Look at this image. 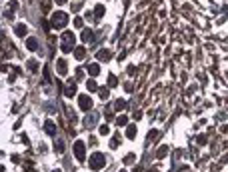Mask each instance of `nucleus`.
I'll return each mask as SVG.
<instances>
[{
    "mask_svg": "<svg viewBox=\"0 0 228 172\" xmlns=\"http://www.w3.org/2000/svg\"><path fill=\"white\" fill-rule=\"evenodd\" d=\"M132 160H134V154H128V156L124 158V162H126V164H130V162H132Z\"/></svg>",
    "mask_w": 228,
    "mask_h": 172,
    "instance_id": "obj_31",
    "label": "nucleus"
},
{
    "mask_svg": "<svg viewBox=\"0 0 228 172\" xmlns=\"http://www.w3.org/2000/svg\"><path fill=\"white\" fill-rule=\"evenodd\" d=\"M118 144H120V134H116V136L110 140V148H118Z\"/></svg>",
    "mask_w": 228,
    "mask_h": 172,
    "instance_id": "obj_20",
    "label": "nucleus"
},
{
    "mask_svg": "<svg viewBox=\"0 0 228 172\" xmlns=\"http://www.w3.org/2000/svg\"><path fill=\"white\" fill-rule=\"evenodd\" d=\"M44 130H46V134L54 136V134H56V124H54L52 120H46V122H44Z\"/></svg>",
    "mask_w": 228,
    "mask_h": 172,
    "instance_id": "obj_8",
    "label": "nucleus"
},
{
    "mask_svg": "<svg viewBox=\"0 0 228 172\" xmlns=\"http://www.w3.org/2000/svg\"><path fill=\"white\" fill-rule=\"evenodd\" d=\"M28 68H30V70H36V68H38V62H36V60H30V62H28Z\"/></svg>",
    "mask_w": 228,
    "mask_h": 172,
    "instance_id": "obj_28",
    "label": "nucleus"
},
{
    "mask_svg": "<svg viewBox=\"0 0 228 172\" xmlns=\"http://www.w3.org/2000/svg\"><path fill=\"white\" fill-rule=\"evenodd\" d=\"M116 84H118V80H116V76H114V74H110V76H108V86H110V88H114V86H116Z\"/></svg>",
    "mask_w": 228,
    "mask_h": 172,
    "instance_id": "obj_23",
    "label": "nucleus"
},
{
    "mask_svg": "<svg viewBox=\"0 0 228 172\" xmlns=\"http://www.w3.org/2000/svg\"><path fill=\"white\" fill-rule=\"evenodd\" d=\"M116 124L118 126H128V116H124V114L116 116Z\"/></svg>",
    "mask_w": 228,
    "mask_h": 172,
    "instance_id": "obj_15",
    "label": "nucleus"
},
{
    "mask_svg": "<svg viewBox=\"0 0 228 172\" xmlns=\"http://www.w3.org/2000/svg\"><path fill=\"white\" fill-rule=\"evenodd\" d=\"M94 14H96V18H100V16L104 14V6H96V12H94Z\"/></svg>",
    "mask_w": 228,
    "mask_h": 172,
    "instance_id": "obj_25",
    "label": "nucleus"
},
{
    "mask_svg": "<svg viewBox=\"0 0 228 172\" xmlns=\"http://www.w3.org/2000/svg\"><path fill=\"white\" fill-rule=\"evenodd\" d=\"M24 34H26V26L18 24V26H16V36H24Z\"/></svg>",
    "mask_w": 228,
    "mask_h": 172,
    "instance_id": "obj_21",
    "label": "nucleus"
},
{
    "mask_svg": "<svg viewBox=\"0 0 228 172\" xmlns=\"http://www.w3.org/2000/svg\"><path fill=\"white\" fill-rule=\"evenodd\" d=\"M74 26H76V28H82V26H84L82 18H74Z\"/></svg>",
    "mask_w": 228,
    "mask_h": 172,
    "instance_id": "obj_29",
    "label": "nucleus"
},
{
    "mask_svg": "<svg viewBox=\"0 0 228 172\" xmlns=\"http://www.w3.org/2000/svg\"><path fill=\"white\" fill-rule=\"evenodd\" d=\"M74 58H76V60H84V58H86V48L84 46L74 48Z\"/></svg>",
    "mask_w": 228,
    "mask_h": 172,
    "instance_id": "obj_9",
    "label": "nucleus"
},
{
    "mask_svg": "<svg viewBox=\"0 0 228 172\" xmlns=\"http://www.w3.org/2000/svg\"><path fill=\"white\" fill-rule=\"evenodd\" d=\"M54 150H56L58 154H62L64 152V142H62V140H56V142H54Z\"/></svg>",
    "mask_w": 228,
    "mask_h": 172,
    "instance_id": "obj_17",
    "label": "nucleus"
},
{
    "mask_svg": "<svg viewBox=\"0 0 228 172\" xmlns=\"http://www.w3.org/2000/svg\"><path fill=\"white\" fill-rule=\"evenodd\" d=\"M98 94H100V98H102V100H106V98H108V90H106V88H100Z\"/></svg>",
    "mask_w": 228,
    "mask_h": 172,
    "instance_id": "obj_24",
    "label": "nucleus"
},
{
    "mask_svg": "<svg viewBox=\"0 0 228 172\" xmlns=\"http://www.w3.org/2000/svg\"><path fill=\"white\" fill-rule=\"evenodd\" d=\"M88 74H90V76H98L100 74V66L98 64H90V66H88Z\"/></svg>",
    "mask_w": 228,
    "mask_h": 172,
    "instance_id": "obj_14",
    "label": "nucleus"
},
{
    "mask_svg": "<svg viewBox=\"0 0 228 172\" xmlns=\"http://www.w3.org/2000/svg\"><path fill=\"white\" fill-rule=\"evenodd\" d=\"M136 134H138L136 124H128V128H126V136H128L130 140H134V138H136Z\"/></svg>",
    "mask_w": 228,
    "mask_h": 172,
    "instance_id": "obj_11",
    "label": "nucleus"
},
{
    "mask_svg": "<svg viewBox=\"0 0 228 172\" xmlns=\"http://www.w3.org/2000/svg\"><path fill=\"white\" fill-rule=\"evenodd\" d=\"M108 132H110L108 124H102V126H100V134H108Z\"/></svg>",
    "mask_w": 228,
    "mask_h": 172,
    "instance_id": "obj_30",
    "label": "nucleus"
},
{
    "mask_svg": "<svg viewBox=\"0 0 228 172\" xmlns=\"http://www.w3.org/2000/svg\"><path fill=\"white\" fill-rule=\"evenodd\" d=\"M86 88L90 92H94V90H98V84H96L94 80H86Z\"/></svg>",
    "mask_w": 228,
    "mask_h": 172,
    "instance_id": "obj_19",
    "label": "nucleus"
},
{
    "mask_svg": "<svg viewBox=\"0 0 228 172\" xmlns=\"http://www.w3.org/2000/svg\"><path fill=\"white\" fill-rule=\"evenodd\" d=\"M84 78V70L82 68H76V80H82Z\"/></svg>",
    "mask_w": 228,
    "mask_h": 172,
    "instance_id": "obj_26",
    "label": "nucleus"
},
{
    "mask_svg": "<svg viewBox=\"0 0 228 172\" xmlns=\"http://www.w3.org/2000/svg\"><path fill=\"white\" fill-rule=\"evenodd\" d=\"M74 156H76V160H84L86 158V150H84V142L82 140H76V144H74Z\"/></svg>",
    "mask_w": 228,
    "mask_h": 172,
    "instance_id": "obj_4",
    "label": "nucleus"
},
{
    "mask_svg": "<svg viewBox=\"0 0 228 172\" xmlns=\"http://www.w3.org/2000/svg\"><path fill=\"white\" fill-rule=\"evenodd\" d=\"M54 172H60V170H54Z\"/></svg>",
    "mask_w": 228,
    "mask_h": 172,
    "instance_id": "obj_36",
    "label": "nucleus"
},
{
    "mask_svg": "<svg viewBox=\"0 0 228 172\" xmlns=\"http://www.w3.org/2000/svg\"><path fill=\"white\" fill-rule=\"evenodd\" d=\"M122 172H124V170H122Z\"/></svg>",
    "mask_w": 228,
    "mask_h": 172,
    "instance_id": "obj_37",
    "label": "nucleus"
},
{
    "mask_svg": "<svg viewBox=\"0 0 228 172\" xmlns=\"http://www.w3.org/2000/svg\"><path fill=\"white\" fill-rule=\"evenodd\" d=\"M122 108H126V102L124 100H116L114 102V110H122Z\"/></svg>",
    "mask_w": 228,
    "mask_h": 172,
    "instance_id": "obj_22",
    "label": "nucleus"
},
{
    "mask_svg": "<svg viewBox=\"0 0 228 172\" xmlns=\"http://www.w3.org/2000/svg\"><path fill=\"white\" fill-rule=\"evenodd\" d=\"M124 90H126V92H132V84H124Z\"/></svg>",
    "mask_w": 228,
    "mask_h": 172,
    "instance_id": "obj_33",
    "label": "nucleus"
},
{
    "mask_svg": "<svg viewBox=\"0 0 228 172\" xmlns=\"http://www.w3.org/2000/svg\"><path fill=\"white\" fill-rule=\"evenodd\" d=\"M78 104H80V108L84 110V112H88V110L92 108V98L88 94H80L78 96Z\"/></svg>",
    "mask_w": 228,
    "mask_h": 172,
    "instance_id": "obj_5",
    "label": "nucleus"
},
{
    "mask_svg": "<svg viewBox=\"0 0 228 172\" xmlns=\"http://www.w3.org/2000/svg\"><path fill=\"white\" fill-rule=\"evenodd\" d=\"M68 0H56V4H66Z\"/></svg>",
    "mask_w": 228,
    "mask_h": 172,
    "instance_id": "obj_34",
    "label": "nucleus"
},
{
    "mask_svg": "<svg viewBox=\"0 0 228 172\" xmlns=\"http://www.w3.org/2000/svg\"><path fill=\"white\" fill-rule=\"evenodd\" d=\"M166 154H168V146H160V148L156 150V156H158V158H164Z\"/></svg>",
    "mask_w": 228,
    "mask_h": 172,
    "instance_id": "obj_18",
    "label": "nucleus"
},
{
    "mask_svg": "<svg viewBox=\"0 0 228 172\" xmlns=\"http://www.w3.org/2000/svg\"><path fill=\"white\" fill-rule=\"evenodd\" d=\"M18 8V2H14V0H12V2H10V10H16Z\"/></svg>",
    "mask_w": 228,
    "mask_h": 172,
    "instance_id": "obj_32",
    "label": "nucleus"
},
{
    "mask_svg": "<svg viewBox=\"0 0 228 172\" xmlns=\"http://www.w3.org/2000/svg\"><path fill=\"white\" fill-rule=\"evenodd\" d=\"M196 142L198 144H206V136L204 134H198V136H196Z\"/></svg>",
    "mask_w": 228,
    "mask_h": 172,
    "instance_id": "obj_27",
    "label": "nucleus"
},
{
    "mask_svg": "<svg viewBox=\"0 0 228 172\" xmlns=\"http://www.w3.org/2000/svg\"><path fill=\"white\" fill-rule=\"evenodd\" d=\"M56 68H58V74H60V76H64V74H66V60H64V58H60V60H58L56 62Z\"/></svg>",
    "mask_w": 228,
    "mask_h": 172,
    "instance_id": "obj_10",
    "label": "nucleus"
},
{
    "mask_svg": "<svg viewBox=\"0 0 228 172\" xmlns=\"http://www.w3.org/2000/svg\"><path fill=\"white\" fill-rule=\"evenodd\" d=\"M96 56H98V60H104V62H108L110 58V50H98V54H96Z\"/></svg>",
    "mask_w": 228,
    "mask_h": 172,
    "instance_id": "obj_12",
    "label": "nucleus"
},
{
    "mask_svg": "<svg viewBox=\"0 0 228 172\" xmlns=\"http://www.w3.org/2000/svg\"><path fill=\"white\" fill-rule=\"evenodd\" d=\"M94 124H96V116H86V120H84L86 128H90V126H94Z\"/></svg>",
    "mask_w": 228,
    "mask_h": 172,
    "instance_id": "obj_16",
    "label": "nucleus"
},
{
    "mask_svg": "<svg viewBox=\"0 0 228 172\" xmlns=\"http://www.w3.org/2000/svg\"><path fill=\"white\" fill-rule=\"evenodd\" d=\"M104 164H106V158H104V154H102V152H94V154L90 156V160H88V166H90L94 172L100 170Z\"/></svg>",
    "mask_w": 228,
    "mask_h": 172,
    "instance_id": "obj_2",
    "label": "nucleus"
},
{
    "mask_svg": "<svg viewBox=\"0 0 228 172\" xmlns=\"http://www.w3.org/2000/svg\"><path fill=\"white\" fill-rule=\"evenodd\" d=\"M26 48H28V50H38V40L36 38H28L26 40Z\"/></svg>",
    "mask_w": 228,
    "mask_h": 172,
    "instance_id": "obj_13",
    "label": "nucleus"
},
{
    "mask_svg": "<svg viewBox=\"0 0 228 172\" xmlns=\"http://www.w3.org/2000/svg\"><path fill=\"white\" fill-rule=\"evenodd\" d=\"M76 90H78V86H76V80H68L66 88H64V94H66L68 98H72V96H76Z\"/></svg>",
    "mask_w": 228,
    "mask_h": 172,
    "instance_id": "obj_6",
    "label": "nucleus"
},
{
    "mask_svg": "<svg viewBox=\"0 0 228 172\" xmlns=\"http://www.w3.org/2000/svg\"><path fill=\"white\" fill-rule=\"evenodd\" d=\"M150 172H158V170H156V168H154V170H150Z\"/></svg>",
    "mask_w": 228,
    "mask_h": 172,
    "instance_id": "obj_35",
    "label": "nucleus"
},
{
    "mask_svg": "<svg viewBox=\"0 0 228 172\" xmlns=\"http://www.w3.org/2000/svg\"><path fill=\"white\" fill-rule=\"evenodd\" d=\"M80 40H82L84 44L92 42V40H94V32H92L90 28H84V30H82V36H80Z\"/></svg>",
    "mask_w": 228,
    "mask_h": 172,
    "instance_id": "obj_7",
    "label": "nucleus"
},
{
    "mask_svg": "<svg viewBox=\"0 0 228 172\" xmlns=\"http://www.w3.org/2000/svg\"><path fill=\"white\" fill-rule=\"evenodd\" d=\"M74 44H76V36H74V32H72V30H66V32L62 34V44H60V50L68 54V52H72Z\"/></svg>",
    "mask_w": 228,
    "mask_h": 172,
    "instance_id": "obj_1",
    "label": "nucleus"
},
{
    "mask_svg": "<svg viewBox=\"0 0 228 172\" xmlns=\"http://www.w3.org/2000/svg\"><path fill=\"white\" fill-rule=\"evenodd\" d=\"M50 22H52L54 28H64L68 24V14L66 12H54L52 18H50Z\"/></svg>",
    "mask_w": 228,
    "mask_h": 172,
    "instance_id": "obj_3",
    "label": "nucleus"
}]
</instances>
